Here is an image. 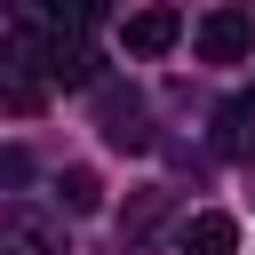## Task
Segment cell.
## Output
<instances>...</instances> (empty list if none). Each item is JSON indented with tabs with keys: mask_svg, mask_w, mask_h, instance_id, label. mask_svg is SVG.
Masks as SVG:
<instances>
[{
	"mask_svg": "<svg viewBox=\"0 0 255 255\" xmlns=\"http://www.w3.org/2000/svg\"><path fill=\"white\" fill-rule=\"evenodd\" d=\"M191 48H199L207 64H239V56H255V16H247V8H207V16L191 24Z\"/></svg>",
	"mask_w": 255,
	"mask_h": 255,
	"instance_id": "1",
	"label": "cell"
},
{
	"mask_svg": "<svg viewBox=\"0 0 255 255\" xmlns=\"http://www.w3.org/2000/svg\"><path fill=\"white\" fill-rule=\"evenodd\" d=\"M0 255H64V231L40 207H0Z\"/></svg>",
	"mask_w": 255,
	"mask_h": 255,
	"instance_id": "2",
	"label": "cell"
},
{
	"mask_svg": "<svg viewBox=\"0 0 255 255\" xmlns=\"http://www.w3.org/2000/svg\"><path fill=\"white\" fill-rule=\"evenodd\" d=\"M175 40H183V16H175V8H135V16L120 24V48H128V56H167Z\"/></svg>",
	"mask_w": 255,
	"mask_h": 255,
	"instance_id": "3",
	"label": "cell"
},
{
	"mask_svg": "<svg viewBox=\"0 0 255 255\" xmlns=\"http://www.w3.org/2000/svg\"><path fill=\"white\" fill-rule=\"evenodd\" d=\"M104 135H112L120 151H143V143H151L143 104H135V96H120V88H104Z\"/></svg>",
	"mask_w": 255,
	"mask_h": 255,
	"instance_id": "4",
	"label": "cell"
},
{
	"mask_svg": "<svg viewBox=\"0 0 255 255\" xmlns=\"http://www.w3.org/2000/svg\"><path fill=\"white\" fill-rule=\"evenodd\" d=\"M183 255H239V223L231 215H191L183 223Z\"/></svg>",
	"mask_w": 255,
	"mask_h": 255,
	"instance_id": "5",
	"label": "cell"
},
{
	"mask_svg": "<svg viewBox=\"0 0 255 255\" xmlns=\"http://www.w3.org/2000/svg\"><path fill=\"white\" fill-rule=\"evenodd\" d=\"M215 143H223L231 159H255V96H231V104H223V128H215Z\"/></svg>",
	"mask_w": 255,
	"mask_h": 255,
	"instance_id": "6",
	"label": "cell"
},
{
	"mask_svg": "<svg viewBox=\"0 0 255 255\" xmlns=\"http://www.w3.org/2000/svg\"><path fill=\"white\" fill-rule=\"evenodd\" d=\"M56 191H64V207H72V215H96V207H104L96 167H64V183H56Z\"/></svg>",
	"mask_w": 255,
	"mask_h": 255,
	"instance_id": "7",
	"label": "cell"
},
{
	"mask_svg": "<svg viewBox=\"0 0 255 255\" xmlns=\"http://www.w3.org/2000/svg\"><path fill=\"white\" fill-rule=\"evenodd\" d=\"M159 215H167V191H143V199L128 207V239H151V231H159Z\"/></svg>",
	"mask_w": 255,
	"mask_h": 255,
	"instance_id": "8",
	"label": "cell"
}]
</instances>
